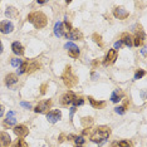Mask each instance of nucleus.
<instances>
[{
	"label": "nucleus",
	"instance_id": "c9c22d12",
	"mask_svg": "<svg viewBox=\"0 0 147 147\" xmlns=\"http://www.w3.org/2000/svg\"><path fill=\"white\" fill-rule=\"evenodd\" d=\"M121 45H122L121 40H119V42H116V43H115V51H116V49H118V48H119V47H121Z\"/></svg>",
	"mask_w": 147,
	"mask_h": 147
},
{
	"label": "nucleus",
	"instance_id": "473e14b6",
	"mask_svg": "<svg viewBox=\"0 0 147 147\" xmlns=\"http://www.w3.org/2000/svg\"><path fill=\"white\" fill-rule=\"evenodd\" d=\"M116 113H118V115H123L125 113V107H117V108H115Z\"/></svg>",
	"mask_w": 147,
	"mask_h": 147
},
{
	"label": "nucleus",
	"instance_id": "e433bc0d",
	"mask_svg": "<svg viewBox=\"0 0 147 147\" xmlns=\"http://www.w3.org/2000/svg\"><path fill=\"white\" fill-rule=\"evenodd\" d=\"M20 105L24 107V108H30V105H29V103H26V102H22Z\"/></svg>",
	"mask_w": 147,
	"mask_h": 147
},
{
	"label": "nucleus",
	"instance_id": "5701e85b",
	"mask_svg": "<svg viewBox=\"0 0 147 147\" xmlns=\"http://www.w3.org/2000/svg\"><path fill=\"white\" fill-rule=\"evenodd\" d=\"M81 123L83 125V127L88 128L89 126H92V123H93V118H92V117H83L82 121H81Z\"/></svg>",
	"mask_w": 147,
	"mask_h": 147
},
{
	"label": "nucleus",
	"instance_id": "f704fd0d",
	"mask_svg": "<svg viewBox=\"0 0 147 147\" xmlns=\"http://www.w3.org/2000/svg\"><path fill=\"white\" fill-rule=\"evenodd\" d=\"M47 86H48L47 83H44V84H42V87H40V93H42V94H44V93H45V88H47Z\"/></svg>",
	"mask_w": 147,
	"mask_h": 147
},
{
	"label": "nucleus",
	"instance_id": "58836bf2",
	"mask_svg": "<svg viewBox=\"0 0 147 147\" xmlns=\"http://www.w3.org/2000/svg\"><path fill=\"white\" fill-rule=\"evenodd\" d=\"M76 112V107H72V108H71V117L73 116V113H74Z\"/></svg>",
	"mask_w": 147,
	"mask_h": 147
},
{
	"label": "nucleus",
	"instance_id": "a19ab883",
	"mask_svg": "<svg viewBox=\"0 0 147 147\" xmlns=\"http://www.w3.org/2000/svg\"><path fill=\"white\" fill-rule=\"evenodd\" d=\"M3 49H4V47H3L1 42H0V54H1V53H3Z\"/></svg>",
	"mask_w": 147,
	"mask_h": 147
},
{
	"label": "nucleus",
	"instance_id": "f3484780",
	"mask_svg": "<svg viewBox=\"0 0 147 147\" xmlns=\"http://www.w3.org/2000/svg\"><path fill=\"white\" fill-rule=\"evenodd\" d=\"M11 49H13V53H15L16 55H23L24 54V47H23L19 42H14L11 44Z\"/></svg>",
	"mask_w": 147,
	"mask_h": 147
},
{
	"label": "nucleus",
	"instance_id": "2eb2a0df",
	"mask_svg": "<svg viewBox=\"0 0 147 147\" xmlns=\"http://www.w3.org/2000/svg\"><path fill=\"white\" fill-rule=\"evenodd\" d=\"M16 123V115L14 111H9L6 115V119H5V125L8 126H14Z\"/></svg>",
	"mask_w": 147,
	"mask_h": 147
},
{
	"label": "nucleus",
	"instance_id": "39448f33",
	"mask_svg": "<svg viewBox=\"0 0 147 147\" xmlns=\"http://www.w3.org/2000/svg\"><path fill=\"white\" fill-rule=\"evenodd\" d=\"M14 30V24L9 20H3L0 22V32L3 34H10Z\"/></svg>",
	"mask_w": 147,
	"mask_h": 147
},
{
	"label": "nucleus",
	"instance_id": "9d476101",
	"mask_svg": "<svg viewBox=\"0 0 147 147\" xmlns=\"http://www.w3.org/2000/svg\"><path fill=\"white\" fill-rule=\"evenodd\" d=\"M65 49H68V54L72 57V58H78L79 55V48L73 43H67L64 45Z\"/></svg>",
	"mask_w": 147,
	"mask_h": 147
},
{
	"label": "nucleus",
	"instance_id": "ea45409f",
	"mask_svg": "<svg viewBox=\"0 0 147 147\" xmlns=\"http://www.w3.org/2000/svg\"><path fill=\"white\" fill-rule=\"evenodd\" d=\"M64 135H61V137H59V142H63V141H64Z\"/></svg>",
	"mask_w": 147,
	"mask_h": 147
},
{
	"label": "nucleus",
	"instance_id": "37998d69",
	"mask_svg": "<svg viewBox=\"0 0 147 147\" xmlns=\"http://www.w3.org/2000/svg\"><path fill=\"white\" fill-rule=\"evenodd\" d=\"M74 147H82V146H79V145H76Z\"/></svg>",
	"mask_w": 147,
	"mask_h": 147
},
{
	"label": "nucleus",
	"instance_id": "423d86ee",
	"mask_svg": "<svg viewBox=\"0 0 147 147\" xmlns=\"http://www.w3.org/2000/svg\"><path fill=\"white\" fill-rule=\"evenodd\" d=\"M61 118H62V112L59 109H54V111H51L47 113V119L51 123H57Z\"/></svg>",
	"mask_w": 147,
	"mask_h": 147
},
{
	"label": "nucleus",
	"instance_id": "4468645a",
	"mask_svg": "<svg viewBox=\"0 0 147 147\" xmlns=\"http://www.w3.org/2000/svg\"><path fill=\"white\" fill-rule=\"evenodd\" d=\"M16 83H18V76L14 73H10L5 77V84L8 87H14Z\"/></svg>",
	"mask_w": 147,
	"mask_h": 147
},
{
	"label": "nucleus",
	"instance_id": "a211bd4d",
	"mask_svg": "<svg viewBox=\"0 0 147 147\" xmlns=\"http://www.w3.org/2000/svg\"><path fill=\"white\" fill-rule=\"evenodd\" d=\"M67 38L72 39V40H82V39H83V34L78 30V29H72V32L69 33V35L67 36Z\"/></svg>",
	"mask_w": 147,
	"mask_h": 147
},
{
	"label": "nucleus",
	"instance_id": "7ed1b4c3",
	"mask_svg": "<svg viewBox=\"0 0 147 147\" xmlns=\"http://www.w3.org/2000/svg\"><path fill=\"white\" fill-rule=\"evenodd\" d=\"M62 79H63V83H64L68 88H72V87H74L77 83H78V78H77V76L73 74L72 68L69 65L65 67V71L63 72V74H62Z\"/></svg>",
	"mask_w": 147,
	"mask_h": 147
},
{
	"label": "nucleus",
	"instance_id": "6e6552de",
	"mask_svg": "<svg viewBox=\"0 0 147 147\" xmlns=\"http://www.w3.org/2000/svg\"><path fill=\"white\" fill-rule=\"evenodd\" d=\"M113 15H115L117 19H119V20H123V19L128 18L129 13L127 11L125 8H122V6H118V8L113 9Z\"/></svg>",
	"mask_w": 147,
	"mask_h": 147
},
{
	"label": "nucleus",
	"instance_id": "dca6fc26",
	"mask_svg": "<svg viewBox=\"0 0 147 147\" xmlns=\"http://www.w3.org/2000/svg\"><path fill=\"white\" fill-rule=\"evenodd\" d=\"M121 43H123L127 47H132L133 45V38L129 33H123L121 36Z\"/></svg>",
	"mask_w": 147,
	"mask_h": 147
},
{
	"label": "nucleus",
	"instance_id": "bb28decb",
	"mask_svg": "<svg viewBox=\"0 0 147 147\" xmlns=\"http://www.w3.org/2000/svg\"><path fill=\"white\" fill-rule=\"evenodd\" d=\"M69 137H72L73 140H74V142H76V145H79V146H82L83 143H84V138H83L82 136H69Z\"/></svg>",
	"mask_w": 147,
	"mask_h": 147
},
{
	"label": "nucleus",
	"instance_id": "aec40b11",
	"mask_svg": "<svg viewBox=\"0 0 147 147\" xmlns=\"http://www.w3.org/2000/svg\"><path fill=\"white\" fill-rule=\"evenodd\" d=\"M72 25L69 24L68 22H64L62 23V36H68L69 33L72 32Z\"/></svg>",
	"mask_w": 147,
	"mask_h": 147
},
{
	"label": "nucleus",
	"instance_id": "f8f14e48",
	"mask_svg": "<svg viewBox=\"0 0 147 147\" xmlns=\"http://www.w3.org/2000/svg\"><path fill=\"white\" fill-rule=\"evenodd\" d=\"M14 133L18 137H25L29 133V129H28V127L24 125H18V126H15V128H14Z\"/></svg>",
	"mask_w": 147,
	"mask_h": 147
},
{
	"label": "nucleus",
	"instance_id": "cd10ccee",
	"mask_svg": "<svg viewBox=\"0 0 147 147\" xmlns=\"http://www.w3.org/2000/svg\"><path fill=\"white\" fill-rule=\"evenodd\" d=\"M92 38H93V40H94L97 44H98L99 47H103V42H102V36L99 35V34H97V33H94V34L92 35Z\"/></svg>",
	"mask_w": 147,
	"mask_h": 147
},
{
	"label": "nucleus",
	"instance_id": "393cba45",
	"mask_svg": "<svg viewBox=\"0 0 147 147\" xmlns=\"http://www.w3.org/2000/svg\"><path fill=\"white\" fill-rule=\"evenodd\" d=\"M11 147H28V145H26V142L24 140L18 138V140H15V142L11 145Z\"/></svg>",
	"mask_w": 147,
	"mask_h": 147
},
{
	"label": "nucleus",
	"instance_id": "412c9836",
	"mask_svg": "<svg viewBox=\"0 0 147 147\" xmlns=\"http://www.w3.org/2000/svg\"><path fill=\"white\" fill-rule=\"evenodd\" d=\"M5 15L8 16L9 19H14V18H16V16L19 15V13H18V10H16L15 8H13V6H10V8H8V9H6Z\"/></svg>",
	"mask_w": 147,
	"mask_h": 147
},
{
	"label": "nucleus",
	"instance_id": "0eeeda50",
	"mask_svg": "<svg viewBox=\"0 0 147 147\" xmlns=\"http://www.w3.org/2000/svg\"><path fill=\"white\" fill-rule=\"evenodd\" d=\"M74 98H76V94L72 91L67 92V93H64V94L61 97V105L62 106L71 105V103H73V101H74Z\"/></svg>",
	"mask_w": 147,
	"mask_h": 147
},
{
	"label": "nucleus",
	"instance_id": "9b49d317",
	"mask_svg": "<svg viewBox=\"0 0 147 147\" xmlns=\"http://www.w3.org/2000/svg\"><path fill=\"white\" fill-rule=\"evenodd\" d=\"M11 145V138L9 133L0 132V147H9Z\"/></svg>",
	"mask_w": 147,
	"mask_h": 147
},
{
	"label": "nucleus",
	"instance_id": "1a4fd4ad",
	"mask_svg": "<svg viewBox=\"0 0 147 147\" xmlns=\"http://www.w3.org/2000/svg\"><path fill=\"white\" fill-rule=\"evenodd\" d=\"M116 59H117V51H115V49H109L103 63H105V65H111L116 62Z\"/></svg>",
	"mask_w": 147,
	"mask_h": 147
},
{
	"label": "nucleus",
	"instance_id": "7c9ffc66",
	"mask_svg": "<svg viewBox=\"0 0 147 147\" xmlns=\"http://www.w3.org/2000/svg\"><path fill=\"white\" fill-rule=\"evenodd\" d=\"M146 73H145V71L143 69H138V71L136 72V74H135V79H140V78H142L143 76H145Z\"/></svg>",
	"mask_w": 147,
	"mask_h": 147
},
{
	"label": "nucleus",
	"instance_id": "ddd939ff",
	"mask_svg": "<svg viewBox=\"0 0 147 147\" xmlns=\"http://www.w3.org/2000/svg\"><path fill=\"white\" fill-rule=\"evenodd\" d=\"M40 68V64H39L36 61H26V68H25V73H33L35 72L36 69Z\"/></svg>",
	"mask_w": 147,
	"mask_h": 147
},
{
	"label": "nucleus",
	"instance_id": "b1692460",
	"mask_svg": "<svg viewBox=\"0 0 147 147\" xmlns=\"http://www.w3.org/2000/svg\"><path fill=\"white\" fill-rule=\"evenodd\" d=\"M88 99H89L91 105H92L93 107H94V108H103V107L106 106V103H105V102H97L96 99H93V98H92V97H89Z\"/></svg>",
	"mask_w": 147,
	"mask_h": 147
},
{
	"label": "nucleus",
	"instance_id": "20e7f679",
	"mask_svg": "<svg viewBox=\"0 0 147 147\" xmlns=\"http://www.w3.org/2000/svg\"><path fill=\"white\" fill-rule=\"evenodd\" d=\"M51 107H52V101L51 99H44V101H40L38 105H36L34 111L36 113H44V112L48 111Z\"/></svg>",
	"mask_w": 147,
	"mask_h": 147
},
{
	"label": "nucleus",
	"instance_id": "72a5a7b5",
	"mask_svg": "<svg viewBox=\"0 0 147 147\" xmlns=\"http://www.w3.org/2000/svg\"><path fill=\"white\" fill-rule=\"evenodd\" d=\"M83 135H84V136H86V135H89V136H91V135H92V129L89 128V127H88V128H86L84 131H83Z\"/></svg>",
	"mask_w": 147,
	"mask_h": 147
},
{
	"label": "nucleus",
	"instance_id": "c756f323",
	"mask_svg": "<svg viewBox=\"0 0 147 147\" xmlns=\"http://www.w3.org/2000/svg\"><path fill=\"white\" fill-rule=\"evenodd\" d=\"M22 64H23V61H22V59H18V58L11 59V65H13V67H20Z\"/></svg>",
	"mask_w": 147,
	"mask_h": 147
},
{
	"label": "nucleus",
	"instance_id": "2f4dec72",
	"mask_svg": "<svg viewBox=\"0 0 147 147\" xmlns=\"http://www.w3.org/2000/svg\"><path fill=\"white\" fill-rule=\"evenodd\" d=\"M118 146L119 147H131V143H129L128 141H126V140H123V141H119Z\"/></svg>",
	"mask_w": 147,
	"mask_h": 147
},
{
	"label": "nucleus",
	"instance_id": "4c0bfd02",
	"mask_svg": "<svg viewBox=\"0 0 147 147\" xmlns=\"http://www.w3.org/2000/svg\"><path fill=\"white\" fill-rule=\"evenodd\" d=\"M3 115H4V107L0 105V117H1Z\"/></svg>",
	"mask_w": 147,
	"mask_h": 147
},
{
	"label": "nucleus",
	"instance_id": "6ab92c4d",
	"mask_svg": "<svg viewBox=\"0 0 147 147\" xmlns=\"http://www.w3.org/2000/svg\"><path fill=\"white\" fill-rule=\"evenodd\" d=\"M122 98H123V92L121 91V89H116V91H113L112 96H111V101H112L113 103L119 102Z\"/></svg>",
	"mask_w": 147,
	"mask_h": 147
},
{
	"label": "nucleus",
	"instance_id": "f03ea898",
	"mask_svg": "<svg viewBox=\"0 0 147 147\" xmlns=\"http://www.w3.org/2000/svg\"><path fill=\"white\" fill-rule=\"evenodd\" d=\"M26 19H28V22L32 23V24L34 25L36 29L44 28V26L47 25V23H48V19H47L45 14H44V13H42V11L32 13V14L28 15V18H26Z\"/></svg>",
	"mask_w": 147,
	"mask_h": 147
},
{
	"label": "nucleus",
	"instance_id": "79ce46f5",
	"mask_svg": "<svg viewBox=\"0 0 147 147\" xmlns=\"http://www.w3.org/2000/svg\"><path fill=\"white\" fill-rule=\"evenodd\" d=\"M141 53H142V54H143V55H146V48H143V49H142V51H141Z\"/></svg>",
	"mask_w": 147,
	"mask_h": 147
},
{
	"label": "nucleus",
	"instance_id": "f257e3e1",
	"mask_svg": "<svg viewBox=\"0 0 147 147\" xmlns=\"http://www.w3.org/2000/svg\"><path fill=\"white\" fill-rule=\"evenodd\" d=\"M111 135V128L108 126H99L97 127L91 135V141L96 143H103Z\"/></svg>",
	"mask_w": 147,
	"mask_h": 147
},
{
	"label": "nucleus",
	"instance_id": "c85d7f7f",
	"mask_svg": "<svg viewBox=\"0 0 147 147\" xmlns=\"http://www.w3.org/2000/svg\"><path fill=\"white\" fill-rule=\"evenodd\" d=\"M83 103H84V99H83L82 97H76L74 101H73V105H74V107H77V106H82Z\"/></svg>",
	"mask_w": 147,
	"mask_h": 147
},
{
	"label": "nucleus",
	"instance_id": "a878e982",
	"mask_svg": "<svg viewBox=\"0 0 147 147\" xmlns=\"http://www.w3.org/2000/svg\"><path fill=\"white\" fill-rule=\"evenodd\" d=\"M54 34L57 36H62V23L61 22L55 23V25H54Z\"/></svg>",
	"mask_w": 147,
	"mask_h": 147
},
{
	"label": "nucleus",
	"instance_id": "4be33fe9",
	"mask_svg": "<svg viewBox=\"0 0 147 147\" xmlns=\"http://www.w3.org/2000/svg\"><path fill=\"white\" fill-rule=\"evenodd\" d=\"M143 39H145V34H143L142 32L137 33L136 36L133 38V45H136V47L141 45V44H142V42H143Z\"/></svg>",
	"mask_w": 147,
	"mask_h": 147
}]
</instances>
